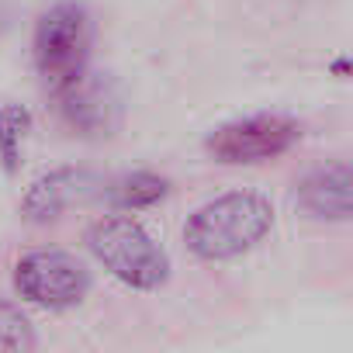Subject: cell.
I'll use <instances>...</instances> for the list:
<instances>
[{"instance_id": "6da1fadb", "label": "cell", "mask_w": 353, "mask_h": 353, "mask_svg": "<svg viewBox=\"0 0 353 353\" xmlns=\"http://www.w3.org/2000/svg\"><path fill=\"white\" fill-rule=\"evenodd\" d=\"M274 229V205L256 191H229L184 222V246L201 263H225L256 250Z\"/></svg>"}, {"instance_id": "7a4b0ae2", "label": "cell", "mask_w": 353, "mask_h": 353, "mask_svg": "<svg viewBox=\"0 0 353 353\" xmlns=\"http://www.w3.org/2000/svg\"><path fill=\"white\" fill-rule=\"evenodd\" d=\"M87 250L111 277H118L132 291H159L170 281L166 250L132 215L97 219L87 229Z\"/></svg>"}, {"instance_id": "3957f363", "label": "cell", "mask_w": 353, "mask_h": 353, "mask_svg": "<svg viewBox=\"0 0 353 353\" xmlns=\"http://www.w3.org/2000/svg\"><path fill=\"white\" fill-rule=\"evenodd\" d=\"M90 49H94V21L80 0H59L39 18L32 52H35V70L49 87V94L63 90L70 80H77L87 70Z\"/></svg>"}, {"instance_id": "277c9868", "label": "cell", "mask_w": 353, "mask_h": 353, "mask_svg": "<svg viewBox=\"0 0 353 353\" xmlns=\"http://www.w3.org/2000/svg\"><path fill=\"white\" fill-rule=\"evenodd\" d=\"M301 135H305V125L298 118L260 111V114L232 118L212 128L205 139V152L225 166H250V163H267L274 156H284L288 149L301 142Z\"/></svg>"}, {"instance_id": "5b68a950", "label": "cell", "mask_w": 353, "mask_h": 353, "mask_svg": "<svg viewBox=\"0 0 353 353\" xmlns=\"http://www.w3.org/2000/svg\"><path fill=\"white\" fill-rule=\"evenodd\" d=\"M52 97H56L59 121L66 125L70 135L101 142L121 128L125 101H121V87L111 73H87L83 70L77 80H70Z\"/></svg>"}, {"instance_id": "8992f818", "label": "cell", "mask_w": 353, "mask_h": 353, "mask_svg": "<svg viewBox=\"0 0 353 353\" xmlns=\"http://www.w3.org/2000/svg\"><path fill=\"white\" fill-rule=\"evenodd\" d=\"M14 291L32 305L63 312L87 298L90 270L66 250H32L14 263Z\"/></svg>"}, {"instance_id": "52a82bcc", "label": "cell", "mask_w": 353, "mask_h": 353, "mask_svg": "<svg viewBox=\"0 0 353 353\" xmlns=\"http://www.w3.org/2000/svg\"><path fill=\"white\" fill-rule=\"evenodd\" d=\"M104 176L90 166H56L42 173L39 181L21 194V215L35 225L63 219L73 205H83L90 198H101Z\"/></svg>"}, {"instance_id": "ba28073f", "label": "cell", "mask_w": 353, "mask_h": 353, "mask_svg": "<svg viewBox=\"0 0 353 353\" xmlns=\"http://www.w3.org/2000/svg\"><path fill=\"white\" fill-rule=\"evenodd\" d=\"M294 205L319 222H346L353 215V170L346 159H329L308 170L298 188Z\"/></svg>"}, {"instance_id": "9c48e42d", "label": "cell", "mask_w": 353, "mask_h": 353, "mask_svg": "<svg viewBox=\"0 0 353 353\" xmlns=\"http://www.w3.org/2000/svg\"><path fill=\"white\" fill-rule=\"evenodd\" d=\"M166 194H170V181L159 176V173H152V170L121 173V176H114V181H104V188H101V198L114 212H142V208L159 205Z\"/></svg>"}, {"instance_id": "30bf717a", "label": "cell", "mask_w": 353, "mask_h": 353, "mask_svg": "<svg viewBox=\"0 0 353 353\" xmlns=\"http://www.w3.org/2000/svg\"><path fill=\"white\" fill-rule=\"evenodd\" d=\"M28 132H32V111L25 104L0 108V166H4V173L21 170V149Z\"/></svg>"}, {"instance_id": "8fae6325", "label": "cell", "mask_w": 353, "mask_h": 353, "mask_svg": "<svg viewBox=\"0 0 353 353\" xmlns=\"http://www.w3.org/2000/svg\"><path fill=\"white\" fill-rule=\"evenodd\" d=\"M25 350H35V329L28 315L11 301H0V353H25Z\"/></svg>"}, {"instance_id": "7c38bea8", "label": "cell", "mask_w": 353, "mask_h": 353, "mask_svg": "<svg viewBox=\"0 0 353 353\" xmlns=\"http://www.w3.org/2000/svg\"><path fill=\"white\" fill-rule=\"evenodd\" d=\"M332 70H336L339 77H350V59H336V63H332Z\"/></svg>"}]
</instances>
